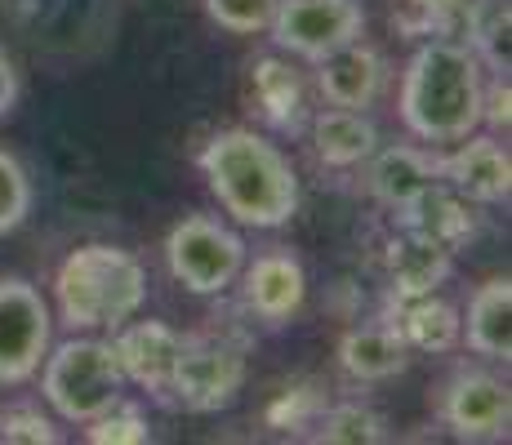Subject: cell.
<instances>
[{"mask_svg":"<svg viewBox=\"0 0 512 445\" xmlns=\"http://www.w3.org/2000/svg\"><path fill=\"white\" fill-rule=\"evenodd\" d=\"M241 276H245V308L268 325H285L308 299V272L290 250L259 254L250 267H241Z\"/></svg>","mask_w":512,"mask_h":445,"instance_id":"obj_12","label":"cell"},{"mask_svg":"<svg viewBox=\"0 0 512 445\" xmlns=\"http://www.w3.org/2000/svg\"><path fill=\"white\" fill-rule=\"evenodd\" d=\"M49 339H54V312L32 281L0 276V383H27L41 370Z\"/></svg>","mask_w":512,"mask_h":445,"instance_id":"obj_7","label":"cell"},{"mask_svg":"<svg viewBox=\"0 0 512 445\" xmlns=\"http://www.w3.org/2000/svg\"><path fill=\"white\" fill-rule=\"evenodd\" d=\"M450 259H455L450 250H441L428 236H415L401 227L388 245V281H392L397 303L419 299V294H437V285L450 276Z\"/></svg>","mask_w":512,"mask_h":445,"instance_id":"obj_18","label":"cell"},{"mask_svg":"<svg viewBox=\"0 0 512 445\" xmlns=\"http://www.w3.org/2000/svg\"><path fill=\"white\" fill-rule=\"evenodd\" d=\"M410 5L419 9V14H428L432 23H437V18H450V14H464V5L468 0H410Z\"/></svg>","mask_w":512,"mask_h":445,"instance_id":"obj_31","label":"cell"},{"mask_svg":"<svg viewBox=\"0 0 512 445\" xmlns=\"http://www.w3.org/2000/svg\"><path fill=\"white\" fill-rule=\"evenodd\" d=\"M317 89L330 107H352V112H366L383 89V58L379 49H370L366 41H348L334 54L317 58Z\"/></svg>","mask_w":512,"mask_h":445,"instance_id":"obj_13","label":"cell"},{"mask_svg":"<svg viewBox=\"0 0 512 445\" xmlns=\"http://www.w3.org/2000/svg\"><path fill=\"white\" fill-rule=\"evenodd\" d=\"M379 147V130L366 112H352V107H326V112L312 121V152L321 165L330 170H352V165L370 161V152Z\"/></svg>","mask_w":512,"mask_h":445,"instance_id":"obj_19","label":"cell"},{"mask_svg":"<svg viewBox=\"0 0 512 445\" xmlns=\"http://www.w3.org/2000/svg\"><path fill=\"white\" fill-rule=\"evenodd\" d=\"M401 227L415 236H428L432 245H441V250L455 254L464 241L477 236V210H472L468 196H459L455 187H441L432 183L423 196L401 210Z\"/></svg>","mask_w":512,"mask_h":445,"instance_id":"obj_14","label":"cell"},{"mask_svg":"<svg viewBox=\"0 0 512 445\" xmlns=\"http://www.w3.org/2000/svg\"><path fill=\"white\" fill-rule=\"evenodd\" d=\"M268 32L277 49L317 63L366 32V9L361 0H281Z\"/></svg>","mask_w":512,"mask_h":445,"instance_id":"obj_8","label":"cell"},{"mask_svg":"<svg viewBox=\"0 0 512 445\" xmlns=\"http://www.w3.org/2000/svg\"><path fill=\"white\" fill-rule=\"evenodd\" d=\"M392 330L406 339V348L415 352H450L459 339H464V316L450 299H437V294H419V299H401L397 325Z\"/></svg>","mask_w":512,"mask_h":445,"instance_id":"obj_20","label":"cell"},{"mask_svg":"<svg viewBox=\"0 0 512 445\" xmlns=\"http://www.w3.org/2000/svg\"><path fill=\"white\" fill-rule=\"evenodd\" d=\"M481 121H486L490 130H508V121H512V89H508V76H495V81L486 85V94H481Z\"/></svg>","mask_w":512,"mask_h":445,"instance_id":"obj_28","label":"cell"},{"mask_svg":"<svg viewBox=\"0 0 512 445\" xmlns=\"http://www.w3.org/2000/svg\"><path fill=\"white\" fill-rule=\"evenodd\" d=\"M27 214H32V178L18 156L0 152V236L23 227Z\"/></svg>","mask_w":512,"mask_h":445,"instance_id":"obj_24","label":"cell"},{"mask_svg":"<svg viewBox=\"0 0 512 445\" xmlns=\"http://www.w3.org/2000/svg\"><path fill=\"white\" fill-rule=\"evenodd\" d=\"M339 365L357 383H383L406 374L410 348L392 325H357L339 339Z\"/></svg>","mask_w":512,"mask_h":445,"instance_id":"obj_16","label":"cell"},{"mask_svg":"<svg viewBox=\"0 0 512 445\" xmlns=\"http://www.w3.org/2000/svg\"><path fill=\"white\" fill-rule=\"evenodd\" d=\"M437 174L446 178V187H455L459 196H468L472 205H504L512 192V161L508 147L495 134H477L459 138V147L437 161Z\"/></svg>","mask_w":512,"mask_h":445,"instance_id":"obj_10","label":"cell"},{"mask_svg":"<svg viewBox=\"0 0 512 445\" xmlns=\"http://www.w3.org/2000/svg\"><path fill=\"white\" fill-rule=\"evenodd\" d=\"M317 441L330 445H379L388 441V423L383 414H374L370 405L348 401V405H330L317 419Z\"/></svg>","mask_w":512,"mask_h":445,"instance_id":"obj_23","label":"cell"},{"mask_svg":"<svg viewBox=\"0 0 512 445\" xmlns=\"http://www.w3.org/2000/svg\"><path fill=\"white\" fill-rule=\"evenodd\" d=\"M14 103H18V72L5 58V49H0V116L14 112Z\"/></svg>","mask_w":512,"mask_h":445,"instance_id":"obj_30","label":"cell"},{"mask_svg":"<svg viewBox=\"0 0 512 445\" xmlns=\"http://www.w3.org/2000/svg\"><path fill=\"white\" fill-rule=\"evenodd\" d=\"M437 183V161L423 156L419 147H374L370 152V170H366V187L379 205L388 210H406L415 196H423L428 187Z\"/></svg>","mask_w":512,"mask_h":445,"instance_id":"obj_15","label":"cell"},{"mask_svg":"<svg viewBox=\"0 0 512 445\" xmlns=\"http://www.w3.org/2000/svg\"><path fill=\"white\" fill-rule=\"evenodd\" d=\"M0 441L9 445H54L58 432L32 405H14V410H0Z\"/></svg>","mask_w":512,"mask_h":445,"instance_id":"obj_27","label":"cell"},{"mask_svg":"<svg viewBox=\"0 0 512 445\" xmlns=\"http://www.w3.org/2000/svg\"><path fill=\"white\" fill-rule=\"evenodd\" d=\"M94 445H143L152 441V428L139 414V405H125V397L116 405H107L98 419H90V432H85Z\"/></svg>","mask_w":512,"mask_h":445,"instance_id":"obj_25","label":"cell"},{"mask_svg":"<svg viewBox=\"0 0 512 445\" xmlns=\"http://www.w3.org/2000/svg\"><path fill=\"white\" fill-rule=\"evenodd\" d=\"M441 423L459 441H504L512 423V392L486 370H459L441 392Z\"/></svg>","mask_w":512,"mask_h":445,"instance_id":"obj_9","label":"cell"},{"mask_svg":"<svg viewBox=\"0 0 512 445\" xmlns=\"http://www.w3.org/2000/svg\"><path fill=\"white\" fill-rule=\"evenodd\" d=\"M41 392L58 419H67V423L98 419L107 405H116L125 397V374L112 352V339L76 334L63 348L45 352Z\"/></svg>","mask_w":512,"mask_h":445,"instance_id":"obj_4","label":"cell"},{"mask_svg":"<svg viewBox=\"0 0 512 445\" xmlns=\"http://www.w3.org/2000/svg\"><path fill=\"white\" fill-rule=\"evenodd\" d=\"M468 49L477 54V63L495 76H508V32H512V9L508 0H468Z\"/></svg>","mask_w":512,"mask_h":445,"instance_id":"obj_22","label":"cell"},{"mask_svg":"<svg viewBox=\"0 0 512 445\" xmlns=\"http://www.w3.org/2000/svg\"><path fill=\"white\" fill-rule=\"evenodd\" d=\"M254 98H259V112L268 125L277 130H299L303 125V76L294 72L285 58H259L254 63Z\"/></svg>","mask_w":512,"mask_h":445,"instance_id":"obj_21","label":"cell"},{"mask_svg":"<svg viewBox=\"0 0 512 445\" xmlns=\"http://www.w3.org/2000/svg\"><path fill=\"white\" fill-rule=\"evenodd\" d=\"M201 174L214 201L241 227H285L299 210V174L277 143L254 130H219L201 152Z\"/></svg>","mask_w":512,"mask_h":445,"instance_id":"obj_1","label":"cell"},{"mask_svg":"<svg viewBox=\"0 0 512 445\" xmlns=\"http://www.w3.org/2000/svg\"><path fill=\"white\" fill-rule=\"evenodd\" d=\"M464 339L486 361H508L512 356V281L508 276H490L486 285H477V294L468 299Z\"/></svg>","mask_w":512,"mask_h":445,"instance_id":"obj_17","label":"cell"},{"mask_svg":"<svg viewBox=\"0 0 512 445\" xmlns=\"http://www.w3.org/2000/svg\"><path fill=\"white\" fill-rule=\"evenodd\" d=\"M281 0H205V14L232 36H254L268 32L272 14H277Z\"/></svg>","mask_w":512,"mask_h":445,"instance_id":"obj_26","label":"cell"},{"mask_svg":"<svg viewBox=\"0 0 512 445\" xmlns=\"http://www.w3.org/2000/svg\"><path fill=\"white\" fill-rule=\"evenodd\" d=\"M245 388V343L228 334H183L170 397L192 414L228 410Z\"/></svg>","mask_w":512,"mask_h":445,"instance_id":"obj_6","label":"cell"},{"mask_svg":"<svg viewBox=\"0 0 512 445\" xmlns=\"http://www.w3.org/2000/svg\"><path fill=\"white\" fill-rule=\"evenodd\" d=\"M147 303V272L121 245H81L54 272V312L72 334L116 330Z\"/></svg>","mask_w":512,"mask_h":445,"instance_id":"obj_3","label":"cell"},{"mask_svg":"<svg viewBox=\"0 0 512 445\" xmlns=\"http://www.w3.org/2000/svg\"><path fill=\"white\" fill-rule=\"evenodd\" d=\"M308 410H312L308 392H281V401L268 410V423H272V428H299Z\"/></svg>","mask_w":512,"mask_h":445,"instance_id":"obj_29","label":"cell"},{"mask_svg":"<svg viewBox=\"0 0 512 445\" xmlns=\"http://www.w3.org/2000/svg\"><path fill=\"white\" fill-rule=\"evenodd\" d=\"M486 67L468 45L428 41L401 76V125L423 143H459L481 125Z\"/></svg>","mask_w":512,"mask_h":445,"instance_id":"obj_2","label":"cell"},{"mask_svg":"<svg viewBox=\"0 0 512 445\" xmlns=\"http://www.w3.org/2000/svg\"><path fill=\"white\" fill-rule=\"evenodd\" d=\"M165 267L187 294H223L245 267V241L219 219L187 214L165 236Z\"/></svg>","mask_w":512,"mask_h":445,"instance_id":"obj_5","label":"cell"},{"mask_svg":"<svg viewBox=\"0 0 512 445\" xmlns=\"http://www.w3.org/2000/svg\"><path fill=\"white\" fill-rule=\"evenodd\" d=\"M112 352L121 361L125 383H139V388L165 397L183 352V334L170 330L165 321H125L112 330Z\"/></svg>","mask_w":512,"mask_h":445,"instance_id":"obj_11","label":"cell"}]
</instances>
